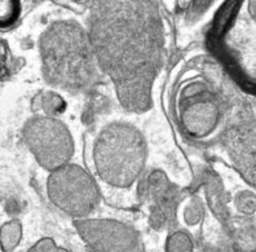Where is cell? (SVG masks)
<instances>
[{"instance_id": "8fae6325", "label": "cell", "mask_w": 256, "mask_h": 252, "mask_svg": "<svg viewBox=\"0 0 256 252\" xmlns=\"http://www.w3.org/2000/svg\"><path fill=\"white\" fill-rule=\"evenodd\" d=\"M10 70V53L8 44L0 39V79L8 76Z\"/></svg>"}, {"instance_id": "6da1fadb", "label": "cell", "mask_w": 256, "mask_h": 252, "mask_svg": "<svg viewBox=\"0 0 256 252\" xmlns=\"http://www.w3.org/2000/svg\"><path fill=\"white\" fill-rule=\"evenodd\" d=\"M90 40L98 68L114 82L119 100L134 112L152 105L162 65L163 24L154 2H91Z\"/></svg>"}, {"instance_id": "8992f818", "label": "cell", "mask_w": 256, "mask_h": 252, "mask_svg": "<svg viewBox=\"0 0 256 252\" xmlns=\"http://www.w3.org/2000/svg\"><path fill=\"white\" fill-rule=\"evenodd\" d=\"M180 116L186 131L194 136H204L215 130L219 120L218 101L200 84L188 87L182 94Z\"/></svg>"}, {"instance_id": "52a82bcc", "label": "cell", "mask_w": 256, "mask_h": 252, "mask_svg": "<svg viewBox=\"0 0 256 252\" xmlns=\"http://www.w3.org/2000/svg\"><path fill=\"white\" fill-rule=\"evenodd\" d=\"M146 198L149 202L150 218L156 226L163 228L175 222L178 194L163 174L156 172L150 176Z\"/></svg>"}, {"instance_id": "30bf717a", "label": "cell", "mask_w": 256, "mask_h": 252, "mask_svg": "<svg viewBox=\"0 0 256 252\" xmlns=\"http://www.w3.org/2000/svg\"><path fill=\"white\" fill-rule=\"evenodd\" d=\"M20 224L17 221H10L8 224H6L2 229V236H6L8 238H4L2 240V244L4 246V250H12L13 246L16 244V242H18V238H20Z\"/></svg>"}, {"instance_id": "9c48e42d", "label": "cell", "mask_w": 256, "mask_h": 252, "mask_svg": "<svg viewBox=\"0 0 256 252\" xmlns=\"http://www.w3.org/2000/svg\"><path fill=\"white\" fill-rule=\"evenodd\" d=\"M21 6L18 2H0V28H10L17 21L20 16Z\"/></svg>"}, {"instance_id": "5b68a950", "label": "cell", "mask_w": 256, "mask_h": 252, "mask_svg": "<svg viewBox=\"0 0 256 252\" xmlns=\"http://www.w3.org/2000/svg\"><path fill=\"white\" fill-rule=\"evenodd\" d=\"M24 136L38 163L50 171L68 164L74 152V141L68 127L50 116L28 120Z\"/></svg>"}, {"instance_id": "3957f363", "label": "cell", "mask_w": 256, "mask_h": 252, "mask_svg": "<svg viewBox=\"0 0 256 252\" xmlns=\"http://www.w3.org/2000/svg\"><path fill=\"white\" fill-rule=\"evenodd\" d=\"M97 174L105 182L127 188L138 180L146 160L144 137L127 123H112L97 136L94 148Z\"/></svg>"}, {"instance_id": "ba28073f", "label": "cell", "mask_w": 256, "mask_h": 252, "mask_svg": "<svg viewBox=\"0 0 256 252\" xmlns=\"http://www.w3.org/2000/svg\"><path fill=\"white\" fill-rule=\"evenodd\" d=\"M78 230L91 243H100L101 248H119L134 242L132 229L112 220H86L76 222ZM123 248V247H122Z\"/></svg>"}, {"instance_id": "7a4b0ae2", "label": "cell", "mask_w": 256, "mask_h": 252, "mask_svg": "<svg viewBox=\"0 0 256 252\" xmlns=\"http://www.w3.org/2000/svg\"><path fill=\"white\" fill-rule=\"evenodd\" d=\"M43 74L52 86L72 92L90 88L98 78V64L90 35L74 22L60 21L39 42Z\"/></svg>"}, {"instance_id": "277c9868", "label": "cell", "mask_w": 256, "mask_h": 252, "mask_svg": "<svg viewBox=\"0 0 256 252\" xmlns=\"http://www.w3.org/2000/svg\"><path fill=\"white\" fill-rule=\"evenodd\" d=\"M47 192L56 207L74 218L90 215L100 200L96 181L76 164H65L52 171Z\"/></svg>"}]
</instances>
